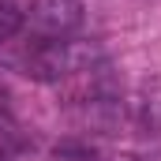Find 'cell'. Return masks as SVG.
I'll return each instance as SVG.
<instances>
[{
  "label": "cell",
  "instance_id": "obj_1",
  "mask_svg": "<svg viewBox=\"0 0 161 161\" xmlns=\"http://www.w3.org/2000/svg\"><path fill=\"white\" fill-rule=\"evenodd\" d=\"M30 23L49 38H64L82 26V0H34Z\"/></svg>",
  "mask_w": 161,
  "mask_h": 161
},
{
  "label": "cell",
  "instance_id": "obj_2",
  "mask_svg": "<svg viewBox=\"0 0 161 161\" xmlns=\"http://www.w3.org/2000/svg\"><path fill=\"white\" fill-rule=\"evenodd\" d=\"M23 26V11L11 4H0V41H11Z\"/></svg>",
  "mask_w": 161,
  "mask_h": 161
}]
</instances>
